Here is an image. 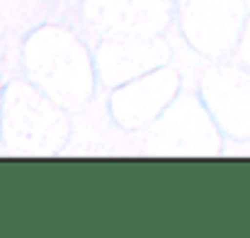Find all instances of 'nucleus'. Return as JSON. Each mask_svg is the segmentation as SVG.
Listing matches in <instances>:
<instances>
[]
</instances>
